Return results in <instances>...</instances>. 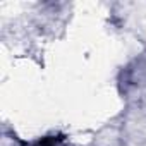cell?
<instances>
[{"instance_id": "obj_1", "label": "cell", "mask_w": 146, "mask_h": 146, "mask_svg": "<svg viewBox=\"0 0 146 146\" xmlns=\"http://www.w3.org/2000/svg\"><path fill=\"white\" fill-rule=\"evenodd\" d=\"M33 146H62V136H46L36 141Z\"/></svg>"}]
</instances>
